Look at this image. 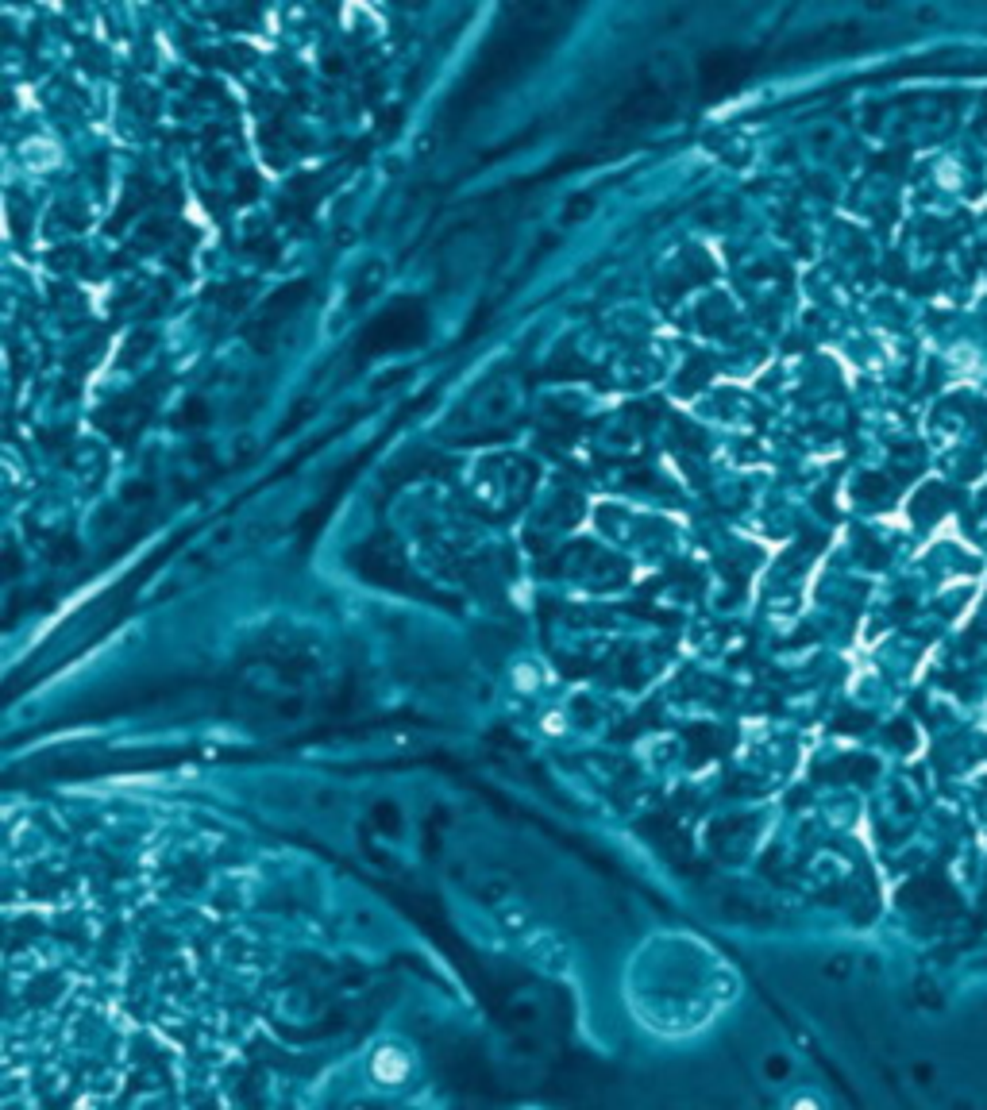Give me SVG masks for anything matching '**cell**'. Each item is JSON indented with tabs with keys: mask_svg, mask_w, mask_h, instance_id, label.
Listing matches in <instances>:
<instances>
[{
	"mask_svg": "<svg viewBox=\"0 0 987 1110\" xmlns=\"http://www.w3.org/2000/svg\"><path fill=\"white\" fill-rule=\"evenodd\" d=\"M983 725H987V702H983Z\"/></svg>",
	"mask_w": 987,
	"mask_h": 1110,
	"instance_id": "cell-1",
	"label": "cell"
}]
</instances>
